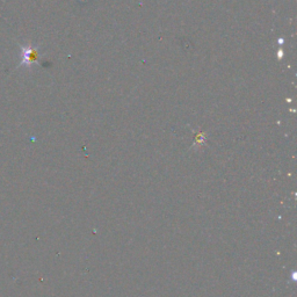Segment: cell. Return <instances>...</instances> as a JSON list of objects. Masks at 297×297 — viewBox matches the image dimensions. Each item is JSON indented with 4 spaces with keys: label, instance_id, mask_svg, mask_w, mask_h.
<instances>
[{
    "label": "cell",
    "instance_id": "1",
    "mask_svg": "<svg viewBox=\"0 0 297 297\" xmlns=\"http://www.w3.org/2000/svg\"><path fill=\"white\" fill-rule=\"evenodd\" d=\"M36 56H37V53L32 48H22V62H21V64H23V63L31 64L36 59Z\"/></svg>",
    "mask_w": 297,
    "mask_h": 297
}]
</instances>
